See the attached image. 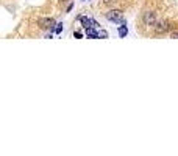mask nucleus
<instances>
[{
    "instance_id": "nucleus-1",
    "label": "nucleus",
    "mask_w": 178,
    "mask_h": 156,
    "mask_svg": "<svg viewBox=\"0 0 178 156\" xmlns=\"http://www.w3.org/2000/svg\"><path fill=\"white\" fill-rule=\"evenodd\" d=\"M106 19L108 21H113V22H122L124 21V16L119 10H113V11H108L106 13Z\"/></svg>"
},
{
    "instance_id": "nucleus-2",
    "label": "nucleus",
    "mask_w": 178,
    "mask_h": 156,
    "mask_svg": "<svg viewBox=\"0 0 178 156\" xmlns=\"http://www.w3.org/2000/svg\"><path fill=\"white\" fill-rule=\"evenodd\" d=\"M80 21H81V24H83V27H84V28H92V27H97V24H96L92 19H87V17H80Z\"/></svg>"
},
{
    "instance_id": "nucleus-3",
    "label": "nucleus",
    "mask_w": 178,
    "mask_h": 156,
    "mask_svg": "<svg viewBox=\"0 0 178 156\" xmlns=\"http://www.w3.org/2000/svg\"><path fill=\"white\" fill-rule=\"evenodd\" d=\"M39 24H41L42 28H52V27L55 25V21H53V19H41Z\"/></svg>"
},
{
    "instance_id": "nucleus-4",
    "label": "nucleus",
    "mask_w": 178,
    "mask_h": 156,
    "mask_svg": "<svg viewBox=\"0 0 178 156\" xmlns=\"http://www.w3.org/2000/svg\"><path fill=\"white\" fill-rule=\"evenodd\" d=\"M86 35H87L89 38H92V39H96V38H99V36H100V35L94 30V27H92V28H86Z\"/></svg>"
},
{
    "instance_id": "nucleus-5",
    "label": "nucleus",
    "mask_w": 178,
    "mask_h": 156,
    "mask_svg": "<svg viewBox=\"0 0 178 156\" xmlns=\"http://www.w3.org/2000/svg\"><path fill=\"white\" fill-rule=\"evenodd\" d=\"M167 28H169L167 22H159V24H158V27H156V31H158V33H161V31H166Z\"/></svg>"
},
{
    "instance_id": "nucleus-6",
    "label": "nucleus",
    "mask_w": 178,
    "mask_h": 156,
    "mask_svg": "<svg viewBox=\"0 0 178 156\" xmlns=\"http://www.w3.org/2000/svg\"><path fill=\"white\" fill-rule=\"evenodd\" d=\"M127 33H128L127 27H125V25H120V28H119V36H120V38H125Z\"/></svg>"
},
{
    "instance_id": "nucleus-7",
    "label": "nucleus",
    "mask_w": 178,
    "mask_h": 156,
    "mask_svg": "<svg viewBox=\"0 0 178 156\" xmlns=\"http://www.w3.org/2000/svg\"><path fill=\"white\" fill-rule=\"evenodd\" d=\"M145 21L153 24V22H155V16H153V14H150V13H147V14H145Z\"/></svg>"
},
{
    "instance_id": "nucleus-8",
    "label": "nucleus",
    "mask_w": 178,
    "mask_h": 156,
    "mask_svg": "<svg viewBox=\"0 0 178 156\" xmlns=\"http://www.w3.org/2000/svg\"><path fill=\"white\" fill-rule=\"evenodd\" d=\"M73 36H75L77 39H81V33H80V31H75V33H73Z\"/></svg>"
},
{
    "instance_id": "nucleus-9",
    "label": "nucleus",
    "mask_w": 178,
    "mask_h": 156,
    "mask_svg": "<svg viewBox=\"0 0 178 156\" xmlns=\"http://www.w3.org/2000/svg\"><path fill=\"white\" fill-rule=\"evenodd\" d=\"M61 25H63V24H59V25L56 27V30H55L56 33H61V30H63V27H61Z\"/></svg>"
},
{
    "instance_id": "nucleus-10",
    "label": "nucleus",
    "mask_w": 178,
    "mask_h": 156,
    "mask_svg": "<svg viewBox=\"0 0 178 156\" xmlns=\"http://www.w3.org/2000/svg\"><path fill=\"white\" fill-rule=\"evenodd\" d=\"M172 38H176V39H178V30H176V31H173V33H172Z\"/></svg>"
},
{
    "instance_id": "nucleus-11",
    "label": "nucleus",
    "mask_w": 178,
    "mask_h": 156,
    "mask_svg": "<svg viewBox=\"0 0 178 156\" xmlns=\"http://www.w3.org/2000/svg\"><path fill=\"white\" fill-rule=\"evenodd\" d=\"M105 3H111V2H116V0H103Z\"/></svg>"
},
{
    "instance_id": "nucleus-12",
    "label": "nucleus",
    "mask_w": 178,
    "mask_h": 156,
    "mask_svg": "<svg viewBox=\"0 0 178 156\" xmlns=\"http://www.w3.org/2000/svg\"><path fill=\"white\" fill-rule=\"evenodd\" d=\"M63 2H66V0H63Z\"/></svg>"
}]
</instances>
